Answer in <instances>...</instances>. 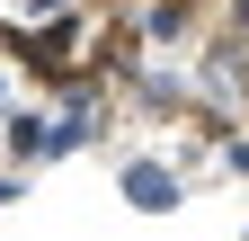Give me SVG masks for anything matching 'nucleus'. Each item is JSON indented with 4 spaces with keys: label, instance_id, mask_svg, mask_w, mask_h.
Instances as JSON below:
<instances>
[{
    "label": "nucleus",
    "instance_id": "nucleus-1",
    "mask_svg": "<svg viewBox=\"0 0 249 241\" xmlns=\"http://www.w3.org/2000/svg\"><path fill=\"white\" fill-rule=\"evenodd\" d=\"M116 188H124V205H142V215H178L187 179H178L169 161H151V152H134V161L116 170Z\"/></svg>",
    "mask_w": 249,
    "mask_h": 241
},
{
    "label": "nucleus",
    "instance_id": "nucleus-2",
    "mask_svg": "<svg viewBox=\"0 0 249 241\" xmlns=\"http://www.w3.org/2000/svg\"><path fill=\"white\" fill-rule=\"evenodd\" d=\"M0 134H9V161H18V170L45 161V107H9V116H0Z\"/></svg>",
    "mask_w": 249,
    "mask_h": 241
},
{
    "label": "nucleus",
    "instance_id": "nucleus-3",
    "mask_svg": "<svg viewBox=\"0 0 249 241\" xmlns=\"http://www.w3.org/2000/svg\"><path fill=\"white\" fill-rule=\"evenodd\" d=\"M187 27H196V9H187V0H151V9H142V36H151V45H178Z\"/></svg>",
    "mask_w": 249,
    "mask_h": 241
},
{
    "label": "nucleus",
    "instance_id": "nucleus-4",
    "mask_svg": "<svg viewBox=\"0 0 249 241\" xmlns=\"http://www.w3.org/2000/svg\"><path fill=\"white\" fill-rule=\"evenodd\" d=\"M80 0H18V18H71Z\"/></svg>",
    "mask_w": 249,
    "mask_h": 241
},
{
    "label": "nucleus",
    "instance_id": "nucleus-5",
    "mask_svg": "<svg viewBox=\"0 0 249 241\" xmlns=\"http://www.w3.org/2000/svg\"><path fill=\"white\" fill-rule=\"evenodd\" d=\"M223 170H240V179H249V134H223Z\"/></svg>",
    "mask_w": 249,
    "mask_h": 241
},
{
    "label": "nucleus",
    "instance_id": "nucleus-6",
    "mask_svg": "<svg viewBox=\"0 0 249 241\" xmlns=\"http://www.w3.org/2000/svg\"><path fill=\"white\" fill-rule=\"evenodd\" d=\"M18 188H27V179H18V170H0V205H18Z\"/></svg>",
    "mask_w": 249,
    "mask_h": 241
},
{
    "label": "nucleus",
    "instance_id": "nucleus-7",
    "mask_svg": "<svg viewBox=\"0 0 249 241\" xmlns=\"http://www.w3.org/2000/svg\"><path fill=\"white\" fill-rule=\"evenodd\" d=\"M0 116H9V72H0Z\"/></svg>",
    "mask_w": 249,
    "mask_h": 241
},
{
    "label": "nucleus",
    "instance_id": "nucleus-8",
    "mask_svg": "<svg viewBox=\"0 0 249 241\" xmlns=\"http://www.w3.org/2000/svg\"><path fill=\"white\" fill-rule=\"evenodd\" d=\"M240 36H249V0H240Z\"/></svg>",
    "mask_w": 249,
    "mask_h": 241
},
{
    "label": "nucleus",
    "instance_id": "nucleus-9",
    "mask_svg": "<svg viewBox=\"0 0 249 241\" xmlns=\"http://www.w3.org/2000/svg\"><path fill=\"white\" fill-rule=\"evenodd\" d=\"M240 241H249V232H240Z\"/></svg>",
    "mask_w": 249,
    "mask_h": 241
}]
</instances>
